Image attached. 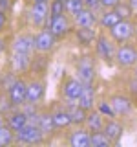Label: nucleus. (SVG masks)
<instances>
[{"label": "nucleus", "instance_id": "1", "mask_svg": "<svg viewBox=\"0 0 137 147\" xmlns=\"http://www.w3.org/2000/svg\"><path fill=\"white\" fill-rule=\"evenodd\" d=\"M110 35H112V39L115 40V42H121V44L128 42V40L135 35V26L132 24L128 18H121L115 26L110 28Z\"/></svg>", "mask_w": 137, "mask_h": 147}, {"label": "nucleus", "instance_id": "2", "mask_svg": "<svg viewBox=\"0 0 137 147\" xmlns=\"http://www.w3.org/2000/svg\"><path fill=\"white\" fill-rule=\"evenodd\" d=\"M44 132L40 131L39 125H33V123H27L20 129V131L15 132V142H20V144H40L44 140Z\"/></svg>", "mask_w": 137, "mask_h": 147}, {"label": "nucleus", "instance_id": "3", "mask_svg": "<svg viewBox=\"0 0 137 147\" xmlns=\"http://www.w3.org/2000/svg\"><path fill=\"white\" fill-rule=\"evenodd\" d=\"M77 77L84 83V85H91L95 79V64H93V59L91 57H82L79 64H77Z\"/></svg>", "mask_w": 137, "mask_h": 147}, {"label": "nucleus", "instance_id": "4", "mask_svg": "<svg viewBox=\"0 0 137 147\" xmlns=\"http://www.w3.org/2000/svg\"><path fill=\"white\" fill-rule=\"evenodd\" d=\"M115 59H117V64L122 68H130L137 63V52L134 46H128V44H122L115 50Z\"/></svg>", "mask_w": 137, "mask_h": 147}, {"label": "nucleus", "instance_id": "5", "mask_svg": "<svg viewBox=\"0 0 137 147\" xmlns=\"http://www.w3.org/2000/svg\"><path fill=\"white\" fill-rule=\"evenodd\" d=\"M57 44V37H55L49 30H40L39 33L35 35V50L40 53L51 52Z\"/></svg>", "mask_w": 137, "mask_h": 147}, {"label": "nucleus", "instance_id": "6", "mask_svg": "<svg viewBox=\"0 0 137 147\" xmlns=\"http://www.w3.org/2000/svg\"><path fill=\"white\" fill-rule=\"evenodd\" d=\"M9 101H11L13 107H20V105L26 103L27 98V83H24L22 79H17L9 86Z\"/></svg>", "mask_w": 137, "mask_h": 147}, {"label": "nucleus", "instance_id": "7", "mask_svg": "<svg viewBox=\"0 0 137 147\" xmlns=\"http://www.w3.org/2000/svg\"><path fill=\"white\" fill-rule=\"evenodd\" d=\"M51 17V15H49ZM51 33L57 37V39H61V37L68 35V31H70V20H68L66 15H59V17H51V20H49V24L46 26Z\"/></svg>", "mask_w": 137, "mask_h": 147}, {"label": "nucleus", "instance_id": "8", "mask_svg": "<svg viewBox=\"0 0 137 147\" xmlns=\"http://www.w3.org/2000/svg\"><path fill=\"white\" fill-rule=\"evenodd\" d=\"M29 15H31V22L35 26L42 28L46 24V18L49 15V2H33Z\"/></svg>", "mask_w": 137, "mask_h": 147}, {"label": "nucleus", "instance_id": "9", "mask_svg": "<svg viewBox=\"0 0 137 147\" xmlns=\"http://www.w3.org/2000/svg\"><path fill=\"white\" fill-rule=\"evenodd\" d=\"M82 88H84V83L79 77H70V79H66V83H64V96L70 101H77L79 96L82 94Z\"/></svg>", "mask_w": 137, "mask_h": 147}, {"label": "nucleus", "instance_id": "10", "mask_svg": "<svg viewBox=\"0 0 137 147\" xmlns=\"http://www.w3.org/2000/svg\"><path fill=\"white\" fill-rule=\"evenodd\" d=\"M115 46H113V42L112 40H108L104 35H100L99 39H97V52H99V55L104 59L106 63H110L112 59H115Z\"/></svg>", "mask_w": 137, "mask_h": 147}, {"label": "nucleus", "instance_id": "11", "mask_svg": "<svg viewBox=\"0 0 137 147\" xmlns=\"http://www.w3.org/2000/svg\"><path fill=\"white\" fill-rule=\"evenodd\" d=\"M44 92H46V88H44V83L42 81H39V79L31 81L29 85H27V98H26V101H27V103L37 105L39 101H42Z\"/></svg>", "mask_w": 137, "mask_h": 147}, {"label": "nucleus", "instance_id": "12", "mask_svg": "<svg viewBox=\"0 0 137 147\" xmlns=\"http://www.w3.org/2000/svg\"><path fill=\"white\" fill-rule=\"evenodd\" d=\"M35 50V37L31 35H20L13 42V52L18 53H31Z\"/></svg>", "mask_w": 137, "mask_h": 147}, {"label": "nucleus", "instance_id": "13", "mask_svg": "<svg viewBox=\"0 0 137 147\" xmlns=\"http://www.w3.org/2000/svg\"><path fill=\"white\" fill-rule=\"evenodd\" d=\"M102 132H104V134H106L112 142H117L119 138L122 136V132H124V127H122L119 121H115V119H110V121L104 123Z\"/></svg>", "mask_w": 137, "mask_h": 147}, {"label": "nucleus", "instance_id": "14", "mask_svg": "<svg viewBox=\"0 0 137 147\" xmlns=\"http://www.w3.org/2000/svg\"><path fill=\"white\" fill-rule=\"evenodd\" d=\"M90 131H84V129H79V131L71 132L70 136V144L71 147H90L91 145V138H90Z\"/></svg>", "mask_w": 137, "mask_h": 147}, {"label": "nucleus", "instance_id": "15", "mask_svg": "<svg viewBox=\"0 0 137 147\" xmlns=\"http://www.w3.org/2000/svg\"><path fill=\"white\" fill-rule=\"evenodd\" d=\"M95 22H97V18L93 15V9H80L79 13L75 15V24L79 28H90V26H95Z\"/></svg>", "mask_w": 137, "mask_h": 147}, {"label": "nucleus", "instance_id": "16", "mask_svg": "<svg viewBox=\"0 0 137 147\" xmlns=\"http://www.w3.org/2000/svg\"><path fill=\"white\" fill-rule=\"evenodd\" d=\"M110 103H112L113 110H115V114H128L132 110V101L130 98H126V96H113L112 99H110Z\"/></svg>", "mask_w": 137, "mask_h": 147}, {"label": "nucleus", "instance_id": "17", "mask_svg": "<svg viewBox=\"0 0 137 147\" xmlns=\"http://www.w3.org/2000/svg\"><path fill=\"white\" fill-rule=\"evenodd\" d=\"M79 105L84 110H91L93 109V103H95V90L91 88V85H84L82 88V94L79 96Z\"/></svg>", "mask_w": 137, "mask_h": 147}, {"label": "nucleus", "instance_id": "18", "mask_svg": "<svg viewBox=\"0 0 137 147\" xmlns=\"http://www.w3.org/2000/svg\"><path fill=\"white\" fill-rule=\"evenodd\" d=\"M24 125H27V114L24 112V110H18V112H13L9 114L7 118V127L11 129V131H20Z\"/></svg>", "mask_w": 137, "mask_h": 147}, {"label": "nucleus", "instance_id": "19", "mask_svg": "<svg viewBox=\"0 0 137 147\" xmlns=\"http://www.w3.org/2000/svg\"><path fill=\"white\" fill-rule=\"evenodd\" d=\"M31 68V59H29V53H18L15 52L13 55V70L15 72H27Z\"/></svg>", "mask_w": 137, "mask_h": 147}, {"label": "nucleus", "instance_id": "20", "mask_svg": "<svg viewBox=\"0 0 137 147\" xmlns=\"http://www.w3.org/2000/svg\"><path fill=\"white\" fill-rule=\"evenodd\" d=\"M86 127H88L90 132H97V131H102L104 127V121H102V114L100 112H91L86 116Z\"/></svg>", "mask_w": 137, "mask_h": 147}, {"label": "nucleus", "instance_id": "21", "mask_svg": "<svg viewBox=\"0 0 137 147\" xmlns=\"http://www.w3.org/2000/svg\"><path fill=\"white\" fill-rule=\"evenodd\" d=\"M51 116H53V123H55L57 129H66V127L71 125V116H70V112H68V109L66 110H57Z\"/></svg>", "mask_w": 137, "mask_h": 147}, {"label": "nucleus", "instance_id": "22", "mask_svg": "<svg viewBox=\"0 0 137 147\" xmlns=\"http://www.w3.org/2000/svg\"><path fill=\"white\" fill-rule=\"evenodd\" d=\"M97 39V35H95V30H93V26H90V28H79L77 30V40H79L80 44H91L93 40Z\"/></svg>", "mask_w": 137, "mask_h": 147}, {"label": "nucleus", "instance_id": "23", "mask_svg": "<svg viewBox=\"0 0 137 147\" xmlns=\"http://www.w3.org/2000/svg\"><path fill=\"white\" fill-rule=\"evenodd\" d=\"M68 112H70V116H71V123H77V125L84 123L86 116H88V114H86L88 110H84L79 103H77V105H70V107H68Z\"/></svg>", "mask_w": 137, "mask_h": 147}, {"label": "nucleus", "instance_id": "24", "mask_svg": "<svg viewBox=\"0 0 137 147\" xmlns=\"http://www.w3.org/2000/svg\"><path fill=\"white\" fill-rule=\"evenodd\" d=\"M119 20H121V17L115 13V9H106V11L100 15V20L99 22H100V26H102V28H108V30H110V28L115 26Z\"/></svg>", "mask_w": 137, "mask_h": 147}, {"label": "nucleus", "instance_id": "25", "mask_svg": "<svg viewBox=\"0 0 137 147\" xmlns=\"http://www.w3.org/2000/svg\"><path fill=\"white\" fill-rule=\"evenodd\" d=\"M39 127H40V131H42L46 136L51 134L55 129H57V127H55V123H53V116H51V114H40V118H39Z\"/></svg>", "mask_w": 137, "mask_h": 147}, {"label": "nucleus", "instance_id": "26", "mask_svg": "<svg viewBox=\"0 0 137 147\" xmlns=\"http://www.w3.org/2000/svg\"><path fill=\"white\" fill-rule=\"evenodd\" d=\"M13 142H15V131H11L7 125H2L0 127V147L11 145Z\"/></svg>", "mask_w": 137, "mask_h": 147}, {"label": "nucleus", "instance_id": "27", "mask_svg": "<svg viewBox=\"0 0 137 147\" xmlns=\"http://www.w3.org/2000/svg\"><path fill=\"white\" fill-rule=\"evenodd\" d=\"M91 145L93 147H110V144H112V140L104 134V132H100V131H97V132H91Z\"/></svg>", "mask_w": 137, "mask_h": 147}, {"label": "nucleus", "instance_id": "28", "mask_svg": "<svg viewBox=\"0 0 137 147\" xmlns=\"http://www.w3.org/2000/svg\"><path fill=\"white\" fill-rule=\"evenodd\" d=\"M66 13V2L62 0H51L49 2V15L51 17H59Z\"/></svg>", "mask_w": 137, "mask_h": 147}, {"label": "nucleus", "instance_id": "29", "mask_svg": "<svg viewBox=\"0 0 137 147\" xmlns=\"http://www.w3.org/2000/svg\"><path fill=\"white\" fill-rule=\"evenodd\" d=\"M113 9H115V13H117V15L121 17V18H130V17H132V13H134V9L130 7V4L124 2V0H121V2H119Z\"/></svg>", "mask_w": 137, "mask_h": 147}, {"label": "nucleus", "instance_id": "30", "mask_svg": "<svg viewBox=\"0 0 137 147\" xmlns=\"http://www.w3.org/2000/svg\"><path fill=\"white\" fill-rule=\"evenodd\" d=\"M84 0H66V13L75 17L80 9H84Z\"/></svg>", "mask_w": 137, "mask_h": 147}, {"label": "nucleus", "instance_id": "31", "mask_svg": "<svg viewBox=\"0 0 137 147\" xmlns=\"http://www.w3.org/2000/svg\"><path fill=\"white\" fill-rule=\"evenodd\" d=\"M99 112L104 114V116H110V118L117 116L115 110H113V107H112V103H106V101H100V103H99Z\"/></svg>", "mask_w": 137, "mask_h": 147}, {"label": "nucleus", "instance_id": "32", "mask_svg": "<svg viewBox=\"0 0 137 147\" xmlns=\"http://www.w3.org/2000/svg\"><path fill=\"white\" fill-rule=\"evenodd\" d=\"M46 63H48V61H46V57H37V59H31V68H33V70L37 72V70H42V68L46 66Z\"/></svg>", "mask_w": 137, "mask_h": 147}, {"label": "nucleus", "instance_id": "33", "mask_svg": "<svg viewBox=\"0 0 137 147\" xmlns=\"http://www.w3.org/2000/svg\"><path fill=\"white\" fill-rule=\"evenodd\" d=\"M119 2H121V0H100V6L104 9H113Z\"/></svg>", "mask_w": 137, "mask_h": 147}, {"label": "nucleus", "instance_id": "34", "mask_svg": "<svg viewBox=\"0 0 137 147\" xmlns=\"http://www.w3.org/2000/svg\"><path fill=\"white\" fill-rule=\"evenodd\" d=\"M84 6L88 9H97L100 7V0H84Z\"/></svg>", "mask_w": 137, "mask_h": 147}, {"label": "nucleus", "instance_id": "35", "mask_svg": "<svg viewBox=\"0 0 137 147\" xmlns=\"http://www.w3.org/2000/svg\"><path fill=\"white\" fill-rule=\"evenodd\" d=\"M11 6V0H0V11H7Z\"/></svg>", "mask_w": 137, "mask_h": 147}, {"label": "nucleus", "instance_id": "36", "mask_svg": "<svg viewBox=\"0 0 137 147\" xmlns=\"http://www.w3.org/2000/svg\"><path fill=\"white\" fill-rule=\"evenodd\" d=\"M6 28V11H0V31Z\"/></svg>", "mask_w": 137, "mask_h": 147}, {"label": "nucleus", "instance_id": "37", "mask_svg": "<svg viewBox=\"0 0 137 147\" xmlns=\"http://www.w3.org/2000/svg\"><path fill=\"white\" fill-rule=\"evenodd\" d=\"M130 90L134 92V94H137V81H135V79L130 83Z\"/></svg>", "mask_w": 137, "mask_h": 147}, {"label": "nucleus", "instance_id": "38", "mask_svg": "<svg viewBox=\"0 0 137 147\" xmlns=\"http://www.w3.org/2000/svg\"><path fill=\"white\" fill-rule=\"evenodd\" d=\"M128 4H130V7L134 11H137V0H128Z\"/></svg>", "mask_w": 137, "mask_h": 147}, {"label": "nucleus", "instance_id": "39", "mask_svg": "<svg viewBox=\"0 0 137 147\" xmlns=\"http://www.w3.org/2000/svg\"><path fill=\"white\" fill-rule=\"evenodd\" d=\"M4 125V118H2V112H0V127Z\"/></svg>", "mask_w": 137, "mask_h": 147}, {"label": "nucleus", "instance_id": "40", "mask_svg": "<svg viewBox=\"0 0 137 147\" xmlns=\"http://www.w3.org/2000/svg\"><path fill=\"white\" fill-rule=\"evenodd\" d=\"M33 2H49V0H33Z\"/></svg>", "mask_w": 137, "mask_h": 147}, {"label": "nucleus", "instance_id": "41", "mask_svg": "<svg viewBox=\"0 0 137 147\" xmlns=\"http://www.w3.org/2000/svg\"><path fill=\"white\" fill-rule=\"evenodd\" d=\"M135 35H137V24H135Z\"/></svg>", "mask_w": 137, "mask_h": 147}, {"label": "nucleus", "instance_id": "42", "mask_svg": "<svg viewBox=\"0 0 137 147\" xmlns=\"http://www.w3.org/2000/svg\"><path fill=\"white\" fill-rule=\"evenodd\" d=\"M135 74H137V70H135Z\"/></svg>", "mask_w": 137, "mask_h": 147}]
</instances>
